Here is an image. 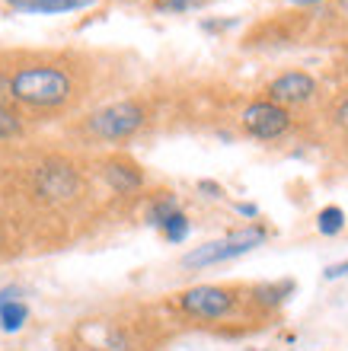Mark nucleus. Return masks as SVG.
<instances>
[{
    "instance_id": "f257e3e1",
    "label": "nucleus",
    "mask_w": 348,
    "mask_h": 351,
    "mask_svg": "<svg viewBox=\"0 0 348 351\" xmlns=\"http://www.w3.org/2000/svg\"><path fill=\"white\" fill-rule=\"evenodd\" d=\"M10 96L26 106H61L71 96V77L61 67H23L10 80Z\"/></svg>"
},
{
    "instance_id": "f03ea898",
    "label": "nucleus",
    "mask_w": 348,
    "mask_h": 351,
    "mask_svg": "<svg viewBox=\"0 0 348 351\" xmlns=\"http://www.w3.org/2000/svg\"><path fill=\"white\" fill-rule=\"evenodd\" d=\"M259 243H266V230L262 227H246V230H237L224 237V240H214V243H205L198 250L185 252L183 256V265L185 268H208V265H218V262H227V259H237L243 252L256 250Z\"/></svg>"
},
{
    "instance_id": "7ed1b4c3",
    "label": "nucleus",
    "mask_w": 348,
    "mask_h": 351,
    "mask_svg": "<svg viewBox=\"0 0 348 351\" xmlns=\"http://www.w3.org/2000/svg\"><path fill=\"white\" fill-rule=\"evenodd\" d=\"M141 125H144V109H141L138 102H112V106L100 109L90 119V131L102 141L131 138Z\"/></svg>"
},
{
    "instance_id": "20e7f679",
    "label": "nucleus",
    "mask_w": 348,
    "mask_h": 351,
    "mask_svg": "<svg viewBox=\"0 0 348 351\" xmlns=\"http://www.w3.org/2000/svg\"><path fill=\"white\" fill-rule=\"evenodd\" d=\"M243 128L259 141H275L281 138L284 131L291 128V115L284 106H275V102H253L243 109Z\"/></svg>"
},
{
    "instance_id": "39448f33",
    "label": "nucleus",
    "mask_w": 348,
    "mask_h": 351,
    "mask_svg": "<svg viewBox=\"0 0 348 351\" xmlns=\"http://www.w3.org/2000/svg\"><path fill=\"white\" fill-rule=\"evenodd\" d=\"M179 304H183L185 313H192V316H202V319H220V316L230 313L233 297H230V291H224V287L198 285V287L183 291V294H179Z\"/></svg>"
},
{
    "instance_id": "423d86ee",
    "label": "nucleus",
    "mask_w": 348,
    "mask_h": 351,
    "mask_svg": "<svg viewBox=\"0 0 348 351\" xmlns=\"http://www.w3.org/2000/svg\"><path fill=\"white\" fill-rule=\"evenodd\" d=\"M36 189L48 202H67L80 189V176L73 173L67 163H45L36 173Z\"/></svg>"
},
{
    "instance_id": "0eeeda50",
    "label": "nucleus",
    "mask_w": 348,
    "mask_h": 351,
    "mask_svg": "<svg viewBox=\"0 0 348 351\" xmlns=\"http://www.w3.org/2000/svg\"><path fill=\"white\" fill-rule=\"evenodd\" d=\"M266 93L268 102H275V106H301L316 93V80L303 71H288V74L275 77Z\"/></svg>"
},
{
    "instance_id": "6e6552de",
    "label": "nucleus",
    "mask_w": 348,
    "mask_h": 351,
    "mask_svg": "<svg viewBox=\"0 0 348 351\" xmlns=\"http://www.w3.org/2000/svg\"><path fill=\"white\" fill-rule=\"evenodd\" d=\"M90 0H10V7L19 13H67V10H83Z\"/></svg>"
},
{
    "instance_id": "1a4fd4ad",
    "label": "nucleus",
    "mask_w": 348,
    "mask_h": 351,
    "mask_svg": "<svg viewBox=\"0 0 348 351\" xmlns=\"http://www.w3.org/2000/svg\"><path fill=\"white\" fill-rule=\"evenodd\" d=\"M106 182L115 189V192H135V189H141V173L135 167H128V163H106Z\"/></svg>"
},
{
    "instance_id": "9d476101",
    "label": "nucleus",
    "mask_w": 348,
    "mask_h": 351,
    "mask_svg": "<svg viewBox=\"0 0 348 351\" xmlns=\"http://www.w3.org/2000/svg\"><path fill=\"white\" fill-rule=\"evenodd\" d=\"M26 319H29V306L23 300H13V304H7L0 310V329L3 332H19L26 326Z\"/></svg>"
},
{
    "instance_id": "9b49d317",
    "label": "nucleus",
    "mask_w": 348,
    "mask_h": 351,
    "mask_svg": "<svg viewBox=\"0 0 348 351\" xmlns=\"http://www.w3.org/2000/svg\"><path fill=\"white\" fill-rule=\"evenodd\" d=\"M316 227H320L323 237H336V233L345 227V211H342V208H336V204L323 208L320 217H316Z\"/></svg>"
},
{
    "instance_id": "f8f14e48",
    "label": "nucleus",
    "mask_w": 348,
    "mask_h": 351,
    "mask_svg": "<svg viewBox=\"0 0 348 351\" xmlns=\"http://www.w3.org/2000/svg\"><path fill=\"white\" fill-rule=\"evenodd\" d=\"M160 230L166 233V240H170V243H183L185 237H189V217H185L183 211L170 214V217L160 223Z\"/></svg>"
},
{
    "instance_id": "ddd939ff",
    "label": "nucleus",
    "mask_w": 348,
    "mask_h": 351,
    "mask_svg": "<svg viewBox=\"0 0 348 351\" xmlns=\"http://www.w3.org/2000/svg\"><path fill=\"white\" fill-rule=\"evenodd\" d=\"M176 211H179V208H176L173 198H160V202H156L154 208H150V214H147V221L154 223V227H160V223H163L166 217H170V214H176Z\"/></svg>"
},
{
    "instance_id": "4468645a",
    "label": "nucleus",
    "mask_w": 348,
    "mask_h": 351,
    "mask_svg": "<svg viewBox=\"0 0 348 351\" xmlns=\"http://www.w3.org/2000/svg\"><path fill=\"white\" fill-rule=\"evenodd\" d=\"M205 0H154L156 10H163V13H189V10L202 7Z\"/></svg>"
},
{
    "instance_id": "2eb2a0df",
    "label": "nucleus",
    "mask_w": 348,
    "mask_h": 351,
    "mask_svg": "<svg viewBox=\"0 0 348 351\" xmlns=\"http://www.w3.org/2000/svg\"><path fill=\"white\" fill-rule=\"evenodd\" d=\"M19 128H23V125H19L16 115H13L10 109H3V106H0V138H16Z\"/></svg>"
},
{
    "instance_id": "dca6fc26",
    "label": "nucleus",
    "mask_w": 348,
    "mask_h": 351,
    "mask_svg": "<svg viewBox=\"0 0 348 351\" xmlns=\"http://www.w3.org/2000/svg\"><path fill=\"white\" fill-rule=\"evenodd\" d=\"M284 291H291V281H284L281 287H259L256 294H259V300H262V304H278Z\"/></svg>"
},
{
    "instance_id": "f3484780",
    "label": "nucleus",
    "mask_w": 348,
    "mask_h": 351,
    "mask_svg": "<svg viewBox=\"0 0 348 351\" xmlns=\"http://www.w3.org/2000/svg\"><path fill=\"white\" fill-rule=\"evenodd\" d=\"M19 294H23L19 287H3V291H0V310L7 304H13V300H19Z\"/></svg>"
},
{
    "instance_id": "a211bd4d",
    "label": "nucleus",
    "mask_w": 348,
    "mask_h": 351,
    "mask_svg": "<svg viewBox=\"0 0 348 351\" xmlns=\"http://www.w3.org/2000/svg\"><path fill=\"white\" fill-rule=\"evenodd\" d=\"M323 275H326V281H336V278L348 275V262H339V265H329L326 271H323Z\"/></svg>"
},
{
    "instance_id": "6ab92c4d",
    "label": "nucleus",
    "mask_w": 348,
    "mask_h": 351,
    "mask_svg": "<svg viewBox=\"0 0 348 351\" xmlns=\"http://www.w3.org/2000/svg\"><path fill=\"white\" fill-rule=\"evenodd\" d=\"M198 189H202V192H208L211 198H218V195H220V185L218 182H208V179H202V182H198Z\"/></svg>"
},
{
    "instance_id": "aec40b11",
    "label": "nucleus",
    "mask_w": 348,
    "mask_h": 351,
    "mask_svg": "<svg viewBox=\"0 0 348 351\" xmlns=\"http://www.w3.org/2000/svg\"><path fill=\"white\" fill-rule=\"evenodd\" d=\"M336 121H339L342 128H348V99H345V102H342L339 109H336Z\"/></svg>"
},
{
    "instance_id": "412c9836",
    "label": "nucleus",
    "mask_w": 348,
    "mask_h": 351,
    "mask_svg": "<svg viewBox=\"0 0 348 351\" xmlns=\"http://www.w3.org/2000/svg\"><path fill=\"white\" fill-rule=\"evenodd\" d=\"M240 214H246V217H256V204H240Z\"/></svg>"
},
{
    "instance_id": "4be33fe9",
    "label": "nucleus",
    "mask_w": 348,
    "mask_h": 351,
    "mask_svg": "<svg viewBox=\"0 0 348 351\" xmlns=\"http://www.w3.org/2000/svg\"><path fill=\"white\" fill-rule=\"evenodd\" d=\"M0 96H10V80L7 77H0Z\"/></svg>"
},
{
    "instance_id": "5701e85b",
    "label": "nucleus",
    "mask_w": 348,
    "mask_h": 351,
    "mask_svg": "<svg viewBox=\"0 0 348 351\" xmlns=\"http://www.w3.org/2000/svg\"><path fill=\"white\" fill-rule=\"evenodd\" d=\"M291 3H297V7H307V3H320V0H291Z\"/></svg>"
},
{
    "instance_id": "b1692460",
    "label": "nucleus",
    "mask_w": 348,
    "mask_h": 351,
    "mask_svg": "<svg viewBox=\"0 0 348 351\" xmlns=\"http://www.w3.org/2000/svg\"><path fill=\"white\" fill-rule=\"evenodd\" d=\"M339 10H342V13H345V16H348V0H339Z\"/></svg>"
}]
</instances>
